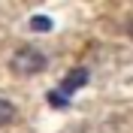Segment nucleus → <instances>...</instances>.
<instances>
[{"label": "nucleus", "mask_w": 133, "mask_h": 133, "mask_svg": "<svg viewBox=\"0 0 133 133\" xmlns=\"http://www.w3.org/2000/svg\"><path fill=\"white\" fill-rule=\"evenodd\" d=\"M45 55H42L39 49H33V45H21V49L12 55V70H15L18 76H36V73H42L45 70Z\"/></svg>", "instance_id": "obj_1"}, {"label": "nucleus", "mask_w": 133, "mask_h": 133, "mask_svg": "<svg viewBox=\"0 0 133 133\" xmlns=\"http://www.w3.org/2000/svg\"><path fill=\"white\" fill-rule=\"evenodd\" d=\"M85 85H88V70H85V66H76L73 73H66V79L61 82V88H58V91L64 94L66 100H70V94H76L79 88H85Z\"/></svg>", "instance_id": "obj_2"}, {"label": "nucleus", "mask_w": 133, "mask_h": 133, "mask_svg": "<svg viewBox=\"0 0 133 133\" xmlns=\"http://www.w3.org/2000/svg\"><path fill=\"white\" fill-rule=\"evenodd\" d=\"M9 121H15V106H12L9 100L0 97V127H6Z\"/></svg>", "instance_id": "obj_3"}, {"label": "nucleus", "mask_w": 133, "mask_h": 133, "mask_svg": "<svg viewBox=\"0 0 133 133\" xmlns=\"http://www.w3.org/2000/svg\"><path fill=\"white\" fill-rule=\"evenodd\" d=\"M30 30L49 33V30H51V18H49V15H33V18H30Z\"/></svg>", "instance_id": "obj_4"}, {"label": "nucleus", "mask_w": 133, "mask_h": 133, "mask_svg": "<svg viewBox=\"0 0 133 133\" xmlns=\"http://www.w3.org/2000/svg\"><path fill=\"white\" fill-rule=\"evenodd\" d=\"M66 103H70V100H66L64 94L58 91V88H55V91H49V106H55V109H64Z\"/></svg>", "instance_id": "obj_5"}, {"label": "nucleus", "mask_w": 133, "mask_h": 133, "mask_svg": "<svg viewBox=\"0 0 133 133\" xmlns=\"http://www.w3.org/2000/svg\"><path fill=\"white\" fill-rule=\"evenodd\" d=\"M130 39H133V21H130Z\"/></svg>", "instance_id": "obj_6"}]
</instances>
